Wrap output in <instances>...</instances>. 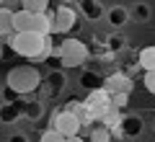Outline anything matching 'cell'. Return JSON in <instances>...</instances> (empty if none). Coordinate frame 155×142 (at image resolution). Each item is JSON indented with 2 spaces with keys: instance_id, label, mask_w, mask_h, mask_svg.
Here are the masks:
<instances>
[{
  "instance_id": "ffe728a7",
  "label": "cell",
  "mask_w": 155,
  "mask_h": 142,
  "mask_svg": "<svg viewBox=\"0 0 155 142\" xmlns=\"http://www.w3.org/2000/svg\"><path fill=\"white\" fill-rule=\"evenodd\" d=\"M127 104H129V93H111V106L114 109H127Z\"/></svg>"
},
{
  "instance_id": "44dd1931",
  "label": "cell",
  "mask_w": 155,
  "mask_h": 142,
  "mask_svg": "<svg viewBox=\"0 0 155 142\" xmlns=\"http://www.w3.org/2000/svg\"><path fill=\"white\" fill-rule=\"evenodd\" d=\"M23 114H26L28 119H39V116H41V104H39V101H28Z\"/></svg>"
},
{
  "instance_id": "7402d4cb",
  "label": "cell",
  "mask_w": 155,
  "mask_h": 142,
  "mask_svg": "<svg viewBox=\"0 0 155 142\" xmlns=\"http://www.w3.org/2000/svg\"><path fill=\"white\" fill-rule=\"evenodd\" d=\"M62 80H65V78H62V72H52L49 75V80H47V85H49V93H54V91H60L62 88Z\"/></svg>"
},
{
  "instance_id": "52a82bcc",
  "label": "cell",
  "mask_w": 155,
  "mask_h": 142,
  "mask_svg": "<svg viewBox=\"0 0 155 142\" xmlns=\"http://www.w3.org/2000/svg\"><path fill=\"white\" fill-rule=\"evenodd\" d=\"M104 88L109 93H132L134 80L129 75H124V72H114V75L104 78Z\"/></svg>"
},
{
  "instance_id": "d6986e66",
  "label": "cell",
  "mask_w": 155,
  "mask_h": 142,
  "mask_svg": "<svg viewBox=\"0 0 155 142\" xmlns=\"http://www.w3.org/2000/svg\"><path fill=\"white\" fill-rule=\"evenodd\" d=\"M39 140H41V142H62V140H65V134H60L54 127H49V129H44L41 134H39Z\"/></svg>"
},
{
  "instance_id": "5bb4252c",
  "label": "cell",
  "mask_w": 155,
  "mask_h": 142,
  "mask_svg": "<svg viewBox=\"0 0 155 142\" xmlns=\"http://www.w3.org/2000/svg\"><path fill=\"white\" fill-rule=\"evenodd\" d=\"M137 65L142 67V70H155V44H150V47H142V49H140Z\"/></svg>"
},
{
  "instance_id": "5b68a950",
  "label": "cell",
  "mask_w": 155,
  "mask_h": 142,
  "mask_svg": "<svg viewBox=\"0 0 155 142\" xmlns=\"http://www.w3.org/2000/svg\"><path fill=\"white\" fill-rule=\"evenodd\" d=\"M49 18H52V36H62V34L72 31L78 26V11L72 5H67V3L49 11Z\"/></svg>"
},
{
  "instance_id": "e0dca14e",
  "label": "cell",
  "mask_w": 155,
  "mask_h": 142,
  "mask_svg": "<svg viewBox=\"0 0 155 142\" xmlns=\"http://www.w3.org/2000/svg\"><path fill=\"white\" fill-rule=\"evenodd\" d=\"M49 5L52 0H21V8L31 13H49Z\"/></svg>"
},
{
  "instance_id": "603a6c76",
  "label": "cell",
  "mask_w": 155,
  "mask_h": 142,
  "mask_svg": "<svg viewBox=\"0 0 155 142\" xmlns=\"http://www.w3.org/2000/svg\"><path fill=\"white\" fill-rule=\"evenodd\" d=\"M142 85L155 96V70H145V80H142Z\"/></svg>"
},
{
  "instance_id": "f1b7e54d",
  "label": "cell",
  "mask_w": 155,
  "mask_h": 142,
  "mask_svg": "<svg viewBox=\"0 0 155 142\" xmlns=\"http://www.w3.org/2000/svg\"><path fill=\"white\" fill-rule=\"evenodd\" d=\"M0 5H5V0H0Z\"/></svg>"
},
{
  "instance_id": "d4e9b609",
  "label": "cell",
  "mask_w": 155,
  "mask_h": 142,
  "mask_svg": "<svg viewBox=\"0 0 155 142\" xmlns=\"http://www.w3.org/2000/svg\"><path fill=\"white\" fill-rule=\"evenodd\" d=\"M124 44H127V41H124L122 36H116V34H114V36L109 39V49L111 52H119V49H124Z\"/></svg>"
},
{
  "instance_id": "9a60e30c",
  "label": "cell",
  "mask_w": 155,
  "mask_h": 142,
  "mask_svg": "<svg viewBox=\"0 0 155 142\" xmlns=\"http://www.w3.org/2000/svg\"><path fill=\"white\" fill-rule=\"evenodd\" d=\"M13 34V11L0 5V36H11Z\"/></svg>"
},
{
  "instance_id": "8992f818",
  "label": "cell",
  "mask_w": 155,
  "mask_h": 142,
  "mask_svg": "<svg viewBox=\"0 0 155 142\" xmlns=\"http://www.w3.org/2000/svg\"><path fill=\"white\" fill-rule=\"evenodd\" d=\"M85 106H88V111H91V119L98 121L101 116L111 109V93L106 91V88L88 91V96H85Z\"/></svg>"
},
{
  "instance_id": "30bf717a",
  "label": "cell",
  "mask_w": 155,
  "mask_h": 142,
  "mask_svg": "<svg viewBox=\"0 0 155 142\" xmlns=\"http://www.w3.org/2000/svg\"><path fill=\"white\" fill-rule=\"evenodd\" d=\"M31 31L41 34V36H52V18H49V13H34Z\"/></svg>"
},
{
  "instance_id": "7c38bea8",
  "label": "cell",
  "mask_w": 155,
  "mask_h": 142,
  "mask_svg": "<svg viewBox=\"0 0 155 142\" xmlns=\"http://www.w3.org/2000/svg\"><path fill=\"white\" fill-rule=\"evenodd\" d=\"M88 140H91V142H109V140H114V132H111L104 121H93Z\"/></svg>"
},
{
  "instance_id": "8fae6325",
  "label": "cell",
  "mask_w": 155,
  "mask_h": 142,
  "mask_svg": "<svg viewBox=\"0 0 155 142\" xmlns=\"http://www.w3.org/2000/svg\"><path fill=\"white\" fill-rule=\"evenodd\" d=\"M31 11H23V8L13 11V31H31Z\"/></svg>"
},
{
  "instance_id": "ba28073f",
  "label": "cell",
  "mask_w": 155,
  "mask_h": 142,
  "mask_svg": "<svg viewBox=\"0 0 155 142\" xmlns=\"http://www.w3.org/2000/svg\"><path fill=\"white\" fill-rule=\"evenodd\" d=\"M111 132H114V140H119V137H137L142 132V119L140 116H122V124Z\"/></svg>"
},
{
  "instance_id": "83f0119b",
  "label": "cell",
  "mask_w": 155,
  "mask_h": 142,
  "mask_svg": "<svg viewBox=\"0 0 155 142\" xmlns=\"http://www.w3.org/2000/svg\"><path fill=\"white\" fill-rule=\"evenodd\" d=\"M5 54H8V52H5V44L0 41V60H3V57H5Z\"/></svg>"
},
{
  "instance_id": "7a4b0ae2",
  "label": "cell",
  "mask_w": 155,
  "mask_h": 142,
  "mask_svg": "<svg viewBox=\"0 0 155 142\" xmlns=\"http://www.w3.org/2000/svg\"><path fill=\"white\" fill-rule=\"evenodd\" d=\"M8 88L23 96V93H34L39 85H41V72L36 70V65H16L8 70V78H5Z\"/></svg>"
},
{
  "instance_id": "484cf974",
  "label": "cell",
  "mask_w": 155,
  "mask_h": 142,
  "mask_svg": "<svg viewBox=\"0 0 155 142\" xmlns=\"http://www.w3.org/2000/svg\"><path fill=\"white\" fill-rule=\"evenodd\" d=\"M16 98H21V96H18L13 88H5V101H16Z\"/></svg>"
},
{
  "instance_id": "277c9868",
  "label": "cell",
  "mask_w": 155,
  "mask_h": 142,
  "mask_svg": "<svg viewBox=\"0 0 155 142\" xmlns=\"http://www.w3.org/2000/svg\"><path fill=\"white\" fill-rule=\"evenodd\" d=\"M52 127H54L60 134H65V140H70V142H78L80 137H78V132H80V119H78V114L75 111H70V109H60V111H54L52 114Z\"/></svg>"
},
{
  "instance_id": "6da1fadb",
  "label": "cell",
  "mask_w": 155,
  "mask_h": 142,
  "mask_svg": "<svg viewBox=\"0 0 155 142\" xmlns=\"http://www.w3.org/2000/svg\"><path fill=\"white\" fill-rule=\"evenodd\" d=\"M8 47H11L18 57H23V60L44 62L54 44H52L49 36H41V34H36V31H13L11 36H8Z\"/></svg>"
},
{
  "instance_id": "2e32d148",
  "label": "cell",
  "mask_w": 155,
  "mask_h": 142,
  "mask_svg": "<svg viewBox=\"0 0 155 142\" xmlns=\"http://www.w3.org/2000/svg\"><path fill=\"white\" fill-rule=\"evenodd\" d=\"M80 85H83L85 91H96V88H104V78H101L98 72L88 70V72H83V75H80Z\"/></svg>"
},
{
  "instance_id": "3957f363",
  "label": "cell",
  "mask_w": 155,
  "mask_h": 142,
  "mask_svg": "<svg viewBox=\"0 0 155 142\" xmlns=\"http://www.w3.org/2000/svg\"><path fill=\"white\" fill-rule=\"evenodd\" d=\"M91 49L88 44L80 41V39L75 36H67L60 41V57H62V67H67V70H72V67H80L85 60H88Z\"/></svg>"
},
{
  "instance_id": "ac0fdd59",
  "label": "cell",
  "mask_w": 155,
  "mask_h": 142,
  "mask_svg": "<svg viewBox=\"0 0 155 142\" xmlns=\"http://www.w3.org/2000/svg\"><path fill=\"white\" fill-rule=\"evenodd\" d=\"M109 21H111V26H122V23H127V11H124L122 5L111 8V13H109Z\"/></svg>"
},
{
  "instance_id": "cb8c5ba5",
  "label": "cell",
  "mask_w": 155,
  "mask_h": 142,
  "mask_svg": "<svg viewBox=\"0 0 155 142\" xmlns=\"http://www.w3.org/2000/svg\"><path fill=\"white\" fill-rule=\"evenodd\" d=\"M134 18H137V21H147L150 18V8L145 5V3H140V5L134 8Z\"/></svg>"
},
{
  "instance_id": "4316f807",
  "label": "cell",
  "mask_w": 155,
  "mask_h": 142,
  "mask_svg": "<svg viewBox=\"0 0 155 142\" xmlns=\"http://www.w3.org/2000/svg\"><path fill=\"white\" fill-rule=\"evenodd\" d=\"M5 8H11V11H18V8H21V0H5Z\"/></svg>"
},
{
  "instance_id": "9c48e42d",
  "label": "cell",
  "mask_w": 155,
  "mask_h": 142,
  "mask_svg": "<svg viewBox=\"0 0 155 142\" xmlns=\"http://www.w3.org/2000/svg\"><path fill=\"white\" fill-rule=\"evenodd\" d=\"M26 111V101L16 98V101H8L3 109H0V121H5V124H11V121L18 119V114H23Z\"/></svg>"
},
{
  "instance_id": "4fadbf2b",
  "label": "cell",
  "mask_w": 155,
  "mask_h": 142,
  "mask_svg": "<svg viewBox=\"0 0 155 142\" xmlns=\"http://www.w3.org/2000/svg\"><path fill=\"white\" fill-rule=\"evenodd\" d=\"M75 3H78V11H83L85 18H91V21L101 18V13H104V8H101L98 0H75Z\"/></svg>"
}]
</instances>
